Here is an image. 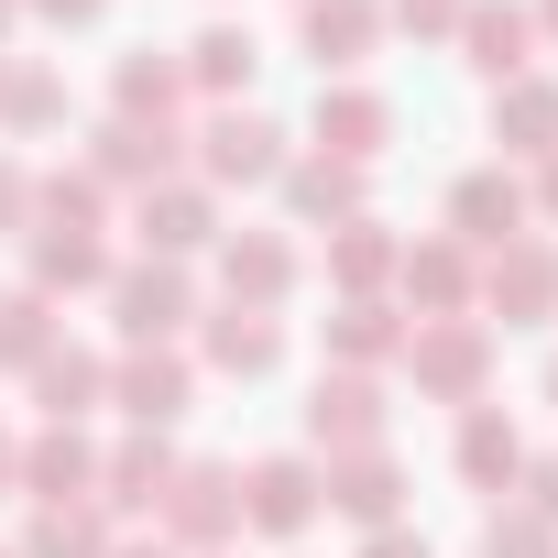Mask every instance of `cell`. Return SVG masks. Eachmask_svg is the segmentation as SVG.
<instances>
[{
    "label": "cell",
    "instance_id": "cell-1",
    "mask_svg": "<svg viewBox=\"0 0 558 558\" xmlns=\"http://www.w3.org/2000/svg\"><path fill=\"white\" fill-rule=\"evenodd\" d=\"M154 514H165V536H175V547H219V536L241 525V471L197 460V471H175V482H165V504H154Z\"/></svg>",
    "mask_w": 558,
    "mask_h": 558
},
{
    "label": "cell",
    "instance_id": "cell-2",
    "mask_svg": "<svg viewBox=\"0 0 558 558\" xmlns=\"http://www.w3.org/2000/svg\"><path fill=\"white\" fill-rule=\"evenodd\" d=\"M482 373H493V329H482V318H427V329H416V384H427V395L471 405Z\"/></svg>",
    "mask_w": 558,
    "mask_h": 558
},
{
    "label": "cell",
    "instance_id": "cell-3",
    "mask_svg": "<svg viewBox=\"0 0 558 558\" xmlns=\"http://www.w3.org/2000/svg\"><path fill=\"white\" fill-rule=\"evenodd\" d=\"M110 307H121V340L143 351V340H175L186 329V274L175 263H132V274H110Z\"/></svg>",
    "mask_w": 558,
    "mask_h": 558
},
{
    "label": "cell",
    "instance_id": "cell-4",
    "mask_svg": "<svg viewBox=\"0 0 558 558\" xmlns=\"http://www.w3.org/2000/svg\"><path fill=\"white\" fill-rule=\"evenodd\" d=\"M208 175H219V186H263V175H286V132H274L263 110H219V121H208Z\"/></svg>",
    "mask_w": 558,
    "mask_h": 558
},
{
    "label": "cell",
    "instance_id": "cell-5",
    "mask_svg": "<svg viewBox=\"0 0 558 558\" xmlns=\"http://www.w3.org/2000/svg\"><path fill=\"white\" fill-rule=\"evenodd\" d=\"M449 230H460V241H525V186H514L504 165H471V175L449 186Z\"/></svg>",
    "mask_w": 558,
    "mask_h": 558
},
{
    "label": "cell",
    "instance_id": "cell-6",
    "mask_svg": "<svg viewBox=\"0 0 558 558\" xmlns=\"http://www.w3.org/2000/svg\"><path fill=\"white\" fill-rule=\"evenodd\" d=\"M318 493H329V482H318V460H263V471L241 482V514H252L263 536H296V525L318 514Z\"/></svg>",
    "mask_w": 558,
    "mask_h": 558
},
{
    "label": "cell",
    "instance_id": "cell-7",
    "mask_svg": "<svg viewBox=\"0 0 558 558\" xmlns=\"http://www.w3.org/2000/svg\"><path fill=\"white\" fill-rule=\"evenodd\" d=\"M384 132H395V110H384L373 88H318V154H329V165H373Z\"/></svg>",
    "mask_w": 558,
    "mask_h": 558
},
{
    "label": "cell",
    "instance_id": "cell-8",
    "mask_svg": "<svg viewBox=\"0 0 558 558\" xmlns=\"http://www.w3.org/2000/svg\"><path fill=\"white\" fill-rule=\"evenodd\" d=\"M307 438H318V449H384V395H373L362 373L318 384V395H307Z\"/></svg>",
    "mask_w": 558,
    "mask_h": 558
},
{
    "label": "cell",
    "instance_id": "cell-9",
    "mask_svg": "<svg viewBox=\"0 0 558 558\" xmlns=\"http://www.w3.org/2000/svg\"><path fill=\"white\" fill-rule=\"evenodd\" d=\"M460 45H471V66L482 77H525V45H536V23L514 12V0H460Z\"/></svg>",
    "mask_w": 558,
    "mask_h": 558
},
{
    "label": "cell",
    "instance_id": "cell-10",
    "mask_svg": "<svg viewBox=\"0 0 558 558\" xmlns=\"http://www.w3.org/2000/svg\"><path fill=\"white\" fill-rule=\"evenodd\" d=\"M395 286H405V307L460 318V296H471V252H460V241H416V252H395Z\"/></svg>",
    "mask_w": 558,
    "mask_h": 558
},
{
    "label": "cell",
    "instance_id": "cell-11",
    "mask_svg": "<svg viewBox=\"0 0 558 558\" xmlns=\"http://www.w3.org/2000/svg\"><path fill=\"white\" fill-rule=\"evenodd\" d=\"M110 395H121L132 427H165V416H186V362H175V351H132V362L110 373Z\"/></svg>",
    "mask_w": 558,
    "mask_h": 558
},
{
    "label": "cell",
    "instance_id": "cell-12",
    "mask_svg": "<svg viewBox=\"0 0 558 558\" xmlns=\"http://www.w3.org/2000/svg\"><path fill=\"white\" fill-rule=\"evenodd\" d=\"M88 482H99V449H88L77 427H45V438L23 449V493H34V504H77Z\"/></svg>",
    "mask_w": 558,
    "mask_h": 558
},
{
    "label": "cell",
    "instance_id": "cell-13",
    "mask_svg": "<svg viewBox=\"0 0 558 558\" xmlns=\"http://www.w3.org/2000/svg\"><path fill=\"white\" fill-rule=\"evenodd\" d=\"M219 274H230V307H274V296L296 286V252L274 241V230H241V241L219 252Z\"/></svg>",
    "mask_w": 558,
    "mask_h": 558
},
{
    "label": "cell",
    "instance_id": "cell-14",
    "mask_svg": "<svg viewBox=\"0 0 558 558\" xmlns=\"http://www.w3.org/2000/svg\"><path fill=\"white\" fill-rule=\"evenodd\" d=\"M208 362H219V373H274V362H286L274 307H219V318H208Z\"/></svg>",
    "mask_w": 558,
    "mask_h": 558
},
{
    "label": "cell",
    "instance_id": "cell-15",
    "mask_svg": "<svg viewBox=\"0 0 558 558\" xmlns=\"http://www.w3.org/2000/svg\"><path fill=\"white\" fill-rule=\"evenodd\" d=\"M493 307L525 329V318H547L558 307V263L536 252V241H504V263H493Z\"/></svg>",
    "mask_w": 558,
    "mask_h": 558
},
{
    "label": "cell",
    "instance_id": "cell-16",
    "mask_svg": "<svg viewBox=\"0 0 558 558\" xmlns=\"http://www.w3.org/2000/svg\"><path fill=\"white\" fill-rule=\"evenodd\" d=\"M373 34H384L373 0H307V56H318V66H362Z\"/></svg>",
    "mask_w": 558,
    "mask_h": 558
},
{
    "label": "cell",
    "instance_id": "cell-17",
    "mask_svg": "<svg viewBox=\"0 0 558 558\" xmlns=\"http://www.w3.org/2000/svg\"><path fill=\"white\" fill-rule=\"evenodd\" d=\"M219 219H208V197L197 186H143V241H154V263H175V252H197Z\"/></svg>",
    "mask_w": 558,
    "mask_h": 558
},
{
    "label": "cell",
    "instance_id": "cell-18",
    "mask_svg": "<svg viewBox=\"0 0 558 558\" xmlns=\"http://www.w3.org/2000/svg\"><path fill=\"white\" fill-rule=\"evenodd\" d=\"M395 493H405V471H395L384 449H351V460L329 471V504L362 514V525H395Z\"/></svg>",
    "mask_w": 558,
    "mask_h": 558
},
{
    "label": "cell",
    "instance_id": "cell-19",
    "mask_svg": "<svg viewBox=\"0 0 558 558\" xmlns=\"http://www.w3.org/2000/svg\"><path fill=\"white\" fill-rule=\"evenodd\" d=\"M175 99H186V66L154 56V45H132V56H121V121H154V132H165Z\"/></svg>",
    "mask_w": 558,
    "mask_h": 558
},
{
    "label": "cell",
    "instance_id": "cell-20",
    "mask_svg": "<svg viewBox=\"0 0 558 558\" xmlns=\"http://www.w3.org/2000/svg\"><path fill=\"white\" fill-rule=\"evenodd\" d=\"M493 132H504L514 154H558V88H547V77H514V88L493 99Z\"/></svg>",
    "mask_w": 558,
    "mask_h": 558
},
{
    "label": "cell",
    "instance_id": "cell-21",
    "mask_svg": "<svg viewBox=\"0 0 558 558\" xmlns=\"http://www.w3.org/2000/svg\"><path fill=\"white\" fill-rule=\"evenodd\" d=\"M99 241L88 230H34V296H66V286H99Z\"/></svg>",
    "mask_w": 558,
    "mask_h": 558
},
{
    "label": "cell",
    "instance_id": "cell-22",
    "mask_svg": "<svg viewBox=\"0 0 558 558\" xmlns=\"http://www.w3.org/2000/svg\"><path fill=\"white\" fill-rule=\"evenodd\" d=\"M286 197H296L307 219H351V208H362V165H329V154H307V165H286Z\"/></svg>",
    "mask_w": 558,
    "mask_h": 558
},
{
    "label": "cell",
    "instance_id": "cell-23",
    "mask_svg": "<svg viewBox=\"0 0 558 558\" xmlns=\"http://www.w3.org/2000/svg\"><path fill=\"white\" fill-rule=\"evenodd\" d=\"M460 471H471V482H514V471H525V438H514L493 405H471V416H460Z\"/></svg>",
    "mask_w": 558,
    "mask_h": 558
},
{
    "label": "cell",
    "instance_id": "cell-24",
    "mask_svg": "<svg viewBox=\"0 0 558 558\" xmlns=\"http://www.w3.org/2000/svg\"><path fill=\"white\" fill-rule=\"evenodd\" d=\"M23 558H110V525H99L88 504H45L34 536H23Z\"/></svg>",
    "mask_w": 558,
    "mask_h": 558
},
{
    "label": "cell",
    "instance_id": "cell-25",
    "mask_svg": "<svg viewBox=\"0 0 558 558\" xmlns=\"http://www.w3.org/2000/svg\"><path fill=\"white\" fill-rule=\"evenodd\" d=\"M252 56H263V45H252L241 23H208V34L186 45V88H241V77H252Z\"/></svg>",
    "mask_w": 558,
    "mask_h": 558
},
{
    "label": "cell",
    "instance_id": "cell-26",
    "mask_svg": "<svg viewBox=\"0 0 558 558\" xmlns=\"http://www.w3.org/2000/svg\"><path fill=\"white\" fill-rule=\"evenodd\" d=\"M99 384H110V362H88V351H45V362H34V395L56 405V427H66L77 405H99Z\"/></svg>",
    "mask_w": 558,
    "mask_h": 558
},
{
    "label": "cell",
    "instance_id": "cell-27",
    "mask_svg": "<svg viewBox=\"0 0 558 558\" xmlns=\"http://www.w3.org/2000/svg\"><path fill=\"white\" fill-rule=\"evenodd\" d=\"M99 482H110V504H121V514H143V504H165L175 460H165V438H132V449H121V460H110Z\"/></svg>",
    "mask_w": 558,
    "mask_h": 558
},
{
    "label": "cell",
    "instance_id": "cell-28",
    "mask_svg": "<svg viewBox=\"0 0 558 558\" xmlns=\"http://www.w3.org/2000/svg\"><path fill=\"white\" fill-rule=\"evenodd\" d=\"M165 143H175V132H154V121H110V132L88 143V165H99V175H165Z\"/></svg>",
    "mask_w": 558,
    "mask_h": 558
},
{
    "label": "cell",
    "instance_id": "cell-29",
    "mask_svg": "<svg viewBox=\"0 0 558 558\" xmlns=\"http://www.w3.org/2000/svg\"><path fill=\"white\" fill-rule=\"evenodd\" d=\"M56 351V307L45 296H0V362H45Z\"/></svg>",
    "mask_w": 558,
    "mask_h": 558
},
{
    "label": "cell",
    "instance_id": "cell-30",
    "mask_svg": "<svg viewBox=\"0 0 558 558\" xmlns=\"http://www.w3.org/2000/svg\"><path fill=\"white\" fill-rule=\"evenodd\" d=\"M329 340H340V362H384V351H395V307H373V296H351Z\"/></svg>",
    "mask_w": 558,
    "mask_h": 558
},
{
    "label": "cell",
    "instance_id": "cell-31",
    "mask_svg": "<svg viewBox=\"0 0 558 558\" xmlns=\"http://www.w3.org/2000/svg\"><path fill=\"white\" fill-rule=\"evenodd\" d=\"M0 121H12V132L56 121V77H45V66H0Z\"/></svg>",
    "mask_w": 558,
    "mask_h": 558
},
{
    "label": "cell",
    "instance_id": "cell-32",
    "mask_svg": "<svg viewBox=\"0 0 558 558\" xmlns=\"http://www.w3.org/2000/svg\"><path fill=\"white\" fill-rule=\"evenodd\" d=\"M329 263H340V286H384V274H395V241H384V230H373V219H351V230H340V252H329Z\"/></svg>",
    "mask_w": 558,
    "mask_h": 558
},
{
    "label": "cell",
    "instance_id": "cell-33",
    "mask_svg": "<svg viewBox=\"0 0 558 558\" xmlns=\"http://www.w3.org/2000/svg\"><path fill=\"white\" fill-rule=\"evenodd\" d=\"M482 558H558V536H547L536 514H493V525H482Z\"/></svg>",
    "mask_w": 558,
    "mask_h": 558
},
{
    "label": "cell",
    "instance_id": "cell-34",
    "mask_svg": "<svg viewBox=\"0 0 558 558\" xmlns=\"http://www.w3.org/2000/svg\"><path fill=\"white\" fill-rule=\"evenodd\" d=\"M405 34H460V0H395Z\"/></svg>",
    "mask_w": 558,
    "mask_h": 558
},
{
    "label": "cell",
    "instance_id": "cell-35",
    "mask_svg": "<svg viewBox=\"0 0 558 558\" xmlns=\"http://www.w3.org/2000/svg\"><path fill=\"white\" fill-rule=\"evenodd\" d=\"M23 219H34V175H23V165H0V230H23Z\"/></svg>",
    "mask_w": 558,
    "mask_h": 558
},
{
    "label": "cell",
    "instance_id": "cell-36",
    "mask_svg": "<svg viewBox=\"0 0 558 558\" xmlns=\"http://www.w3.org/2000/svg\"><path fill=\"white\" fill-rule=\"evenodd\" d=\"M525 482H536V525H558V460H536Z\"/></svg>",
    "mask_w": 558,
    "mask_h": 558
},
{
    "label": "cell",
    "instance_id": "cell-37",
    "mask_svg": "<svg viewBox=\"0 0 558 558\" xmlns=\"http://www.w3.org/2000/svg\"><path fill=\"white\" fill-rule=\"evenodd\" d=\"M362 558H427V536H405V525H384V536H373Z\"/></svg>",
    "mask_w": 558,
    "mask_h": 558
},
{
    "label": "cell",
    "instance_id": "cell-38",
    "mask_svg": "<svg viewBox=\"0 0 558 558\" xmlns=\"http://www.w3.org/2000/svg\"><path fill=\"white\" fill-rule=\"evenodd\" d=\"M45 23H99V0H34Z\"/></svg>",
    "mask_w": 558,
    "mask_h": 558
},
{
    "label": "cell",
    "instance_id": "cell-39",
    "mask_svg": "<svg viewBox=\"0 0 558 558\" xmlns=\"http://www.w3.org/2000/svg\"><path fill=\"white\" fill-rule=\"evenodd\" d=\"M525 208H558V154H547V186H536V197H525Z\"/></svg>",
    "mask_w": 558,
    "mask_h": 558
},
{
    "label": "cell",
    "instance_id": "cell-40",
    "mask_svg": "<svg viewBox=\"0 0 558 558\" xmlns=\"http://www.w3.org/2000/svg\"><path fill=\"white\" fill-rule=\"evenodd\" d=\"M110 558H175V547H165V536H154V547H110Z\"/></svg>",
    "mask_w": 558,
    "mask_h": 558
},
{
    "label": "cell",
    "instance_id": "cell-41",
    "mask_svg": "<svg viewBox=\"0 0 558 558\" xmlns=\"http://www.w3.org/2000/svg\"><path fill=\"white\" fill-rule=\"evenodd\" d=\"M12 471H23V449H12V438H0V482H12Z\"/></svg>",
    "mask_w": 558,
    "mask_h": 558
},
{
    "label": "cell",
    "instance_id": "cell-42",
    "mask_svg": "<svg viewBox=\"0 0 558 558\" xmlns=\"http://www.w3.org/2000/svg\"><path fill=\"white\" fill-rule=\"evenodd\" d=\"M12 12H23V0H0V34H12Z\"/></svg>",
    "mask_w": 558,
    "mask_h": 558
},
{
    "label": "cell",
    "instance_id": "cell-43",
    "mask_svg": "<svg viewBox=\"0 0 558 558\" xmlns=\"http://www.w3.org/2000/svg\"><path fill=\"white\" fill-rule=\"evenodd\" d=\"M547 405H558V362H547Z\"/></svg>",
    "mask_w": 558,
    "mask_h": 558
},
{
    "label": "cell",
    "instance_id": "cell-44",
    "mask_svg": "<svg viewBox=\"0 0 558 558\" xmlns=\"http://www.w3.org/2000/svg\"><path fill=\"white\" fill-rule=\"evenodd\" d=\"M547 34H558V0H547Z\"/></svg>",
    "mask_w": 558,
    "mask_h": 558
}]
</instances>
